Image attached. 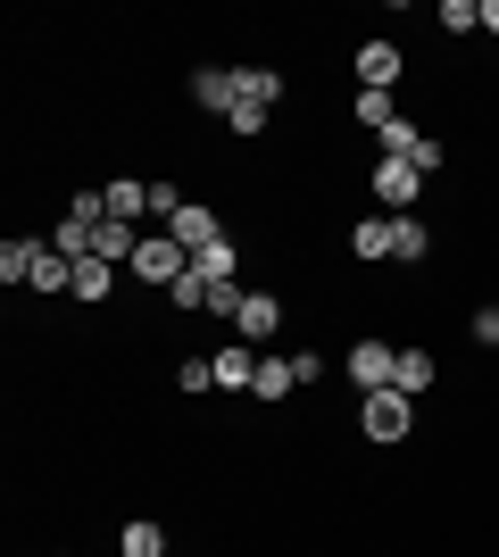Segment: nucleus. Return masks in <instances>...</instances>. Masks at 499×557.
Wrapping results in <instances>:
<instances>
[{
	"label": "nucleus",
	"mask_w": 499,
	"mask_h": 557,
	"mask_svg": "<svg viewBox=\"0 0 499 557\" xmlns=\"http://www.w3.org/2000/svg\"><path fill=\"white\" fill-rule=\"evenodd\" d=\"M134 275H142L150 292H175V283L191 275V250L175 242V233H142V250H134Z\"/></svg>",
	"instance_id": "1"
},
{
	"label": "nucleus",
	"mask_w": 499,
	"mask_h": 557,
	"mask_svg": "<svg viewBox=\"0 0 499 557\" xmlns=\"http://www.w3.org/2000/svg\"><path fill=\"white\" fill-rule=\"evenodd\" d=\"M358 424H366V442L391 449V442H408V424H416V399H408V392H366V399H358Z\"/></svg>",
	"instance_id": "2"
},
{
	"label": "nucleus",
	"mask_w": 499,
	"mask_h": 557,
	"mask_svg": "<svg viewBox=\"0 0 499 557\" xmlns=\"http://www.w3.org/2000/svg\"><path fill=\"white\" fill-rule=\"evenodd\" d=\"M375 209L383 216H416V191H425V166H408V159H375Z\"/></svg>",
	"instance_id": "3"
},
{
	"label": "nucleus",
	"mask_w": 499,
	"mask_h": 557,
	"mask_svg": "<svg viewBox=\"0 0 499 557\" xmlns=\"http://www.w3.org/2000/svg\"><path fill=\"white\" fill-rule=\"evenodd\" d=\"M400 42H391V34H366V42L350 50V75H358V92H391V84H400Z\"/></svg>",
	"instance_id": "4"
},
{
	"label": "nucleus",
	"mask_w": 499,
	"mask_h": 557,
	"mask_svg": "<svg viewBox=\"0 0 499 557\" xmlns=\"http://www.w3.org/2000/svg\"><path fill=\"white\" fill-rule=\"evenodd\" d=\"M391 367H400V349H391V342H375V333L350 342V392L358 399H366V392H391Z\"/></svg>",
	"instance_id": "5"
},
{
	"label": "nucleus",
	"mask_w": 499,
	"mask_h": 557,
	"mask_svg": "<svg viewBox=\"0 0 499 557\" xmlns=\"http://www.w3.org/2000/svg\"><path fill=\"white\" fill-rule=\"evenodd\" d=\"M234 333H241L250 349H259V342H275V333H284V292H241Z\"/></svg>",
	"instance_id": "6"
},
{
	"label": "nucleus",
	"mask_w": 499,
	"mask_h": 557,
	"mask_svg": "<svg viewBox=\"0 0 499 557\" xmlns=\"http://www.w3.org/2000/svg\"><path fill=\"white\" fill-rule=\"evenodd\" d=\"M391 242H400V216H358V225H350V258H358V267H383V258H391Z\"/></svg>",
	"instance_id": "7"
},
{
	"label": "nucleus",
	"mask_w": 499,
	"mask_h": 557,
	"mask_svg": "<svg viewBox=\"0 0 499 557\" xmlns=\"http://www.w3.org/2000/svg\"><path fill=\"white\" fill-rule=\"evenodd\" d=\"M166 233H175V242H184L191 258L209 250V242H225V225H216V209H209V200H184V216H175Z\"/></svg>",
	"instance_id": "8"
},
{
	"label": "nucleus",
	"mask_w": 499,
	"mask_h": 557,
	"mask_svg": "<svg viewBox=\"0 0 499 557\" xmlns=\"http://www.w3.org/2000/svg\"><path fill=\"white\" fill-rule=\"evenodd\" d=\"M191 100H200V109L209 116H234V67H191Z\"/></svg>",
	"instance_id": "9"
},
{
	"label": "nucleus",
	"mask_w": 499,
	"mask_h": 557,
	"mask_svg": "<svg viewBox=\"0 0 499 557\" xmlns=\"http://www.w3.org/2000/svg\"><path fill=\"white\" fill-rule=\"evenodd\" d=\"M259 383V349L234 342V349H216V392H250Z\"/></svg>",
	"instance_id": "10"
},
{
	"label": "nucleus",
	"mask_w": 499,
	"mask_h": 557,
	"mask_svg": "<svg viewBox=\"0 0 499 557\" xmlns=\"http://www.w3.org/2000/svg\"><path fill=\"white\" fill-rule=\"evenodd\" d=\"M191 275H200V283H241V250H234V233H225V242H209V250L191 258Z\"/></svg>",
	"instance_id": "11"
},
{
	"label": "nucleus",
	"mask_w": 499,
	"mask_h": 557,
	"mask_svg": "<svg viewBox=\"0 0 499 557\" xmlns=\"http://www.w3.org/2000/svg\"><path fill=\"white\" fill-rule=\"evenodd\" d=\"M391 392L425 399L433 392V349H400V367H391Z\"/></svg>",
	"instance_id": "12"
},
{
	"label": "nucleus",
	"mask_w": 499,
	"mask_h": 557,
	"mask_svg": "<svg viewBox=\"0 0 499 557\" xmlns=\"http://www.w3.org/2000/svg\"><path fill=\"white\" fill-rule=\"evenodd\" d=\"M234 92L259 100V109H284V75L275 67H234Z\"/></svg>",
	"instance_id": "13"
},
{
	"label": "nucleus",
	"mask_w": 499,
	"mask_h": 557,
	"mask_svg": "<svg viewBox=\"0 0 499 557\" xmlns=\"http://www.w3.org/2000/svg\"><path fill=\"white\" fill-rule=\"evenodd\" d=\"M109 292H117V267H109V258H75V300L92 308V300H109Z\"/></svg>",
	"instance_id": "14"
},
{
	"label": "nucleus",
	"mask_w": 499,
	"mask_h": 557,
	"mask_svg": "<svg viewBox=\"0 0 499 557\" xmlns=\"http://www.w3.org/2000/svg\"><path fill=\"white\" fill-rule=\"evenodd\" d=\"M100 200H109L117 225H142V216H150V184H100Z\"/></svg>",
	"instance_id": "15"
},
{
	"label": "nucleus",
	"mask_w": 499,
	"mask_h": 557,
	"mask_svg": "<svg viewBox=\"0 0 499 557\" xmlns=\"http://www.w3.org/2000/svg\"><path fill=\"white\" fill-rule=\"evenodd\" d=\"M284 392H300V374H291V358H259V383H250V399H266V408H275Z\"/></svg>",
	"instance_id": "16"
},
{
	"label": "nucleus",
	"mask_w": 499,
	"mask_h": 557,
	"mask_svg": "<svg viewBox=\"0 0 499 557\" xmlns=\"http://www.w3.org/2000/svg\"><path fill=\"white\" fill-rule=\"evenodd\" d=\"M34 250H42V242H0V283H9V292H17V283H34Z\"/></svg>",
	"instance_id": "17"
},
{
	"label": "nucleus",
	"mask_w": 499,
	"mask_h": 557,
	"mask_svg": "<svg viewBox=\"0 0 499 557\" xmlns=\"http://www.w3.org/2000/svg\"><path fill=\"white\" fill-rule=\"evenodd\" d=\"M117 549H125V557H166V533L150 524V516H134V524L117 533Z\"/></svg>",
	"instance_id": "18"
},
{
	"label": "nucleus",
	"mask_w": 499,
	"mask_h": 557,
	"mask_svg": "<svg viewBox=\"0 0 499 557\" xmlns=\"http://www.w3.org/2000/svg\"><path fill=\"white\" fill-rule=\"evenodd\" d=\"M391 258H408V267H416V258H433V225H425V216H400V242H391Z\"/></svg>",
	"instance_id": "19"
},
{
	"label": "nucleus",
	"mask_w": 499,
	"mask_h": 557,
	"mask_svg": "<svg viewBox=\"0 0 499 557\" xmlns=\"http://www.w3.org/2000/svg\"><path fill=\"white\" fill-rule=\"evenodd\" d=\"M350 116H358V125H375V134H383V125H391V116H400V109H391V92H350Z\"/></svg>",
	"instance_id": "20"
},
{
	"label": "nucleus",
	"mask_w": 499,
	"mask_h": 557,
	"mask_svg": "<svg viewBox=\"0 0 499 557\" xmlns=\"http://www.w3.org/2000/svg\"><path fill=\"white\" fill-rule=\"evenodd\" d=\"M150 216H159V225H175V216H184V184L150 175Z\"/></svg>",
	"instance_id": "21"
},
{
	"label": "nucleus",
	"mask_w": 499,
	"mask_h": 557,
	"mask_svg": "<svg viewBox=\"0 0 499 557\" xmlns=\"http://www.w3.org/2000/svg\"><path fill=\"white\" fill-rule=\"evenodd\" d=\"M441 34H483V9L475 0H441Z\"/></svg>",
	"instance_id": "22"
},
{
	"label": "nucleus",
	"mask_w": 499,
	"mask_h": 557,
	"mask_svg": "<svg viewBox=\"0 0 499 557\" xmlns=\"http://www.w3.org/2000/svg\"><path fill=\"white\" fill-rule=\"evenodd\" d=\"M266 116H275V109H259V100H234V116H225V125H234L241 141H259V134H266Z\"/></svg>",
	"instance_id": "23"
},
{
	"label": "nucleus",
	"mask_w": 499,
	"mask_h": 557,
	"mask_svg": "<svg viewBox=\"0 0 499 557\" xmlns=\"http://www.w3.org/2000/svg\"><path fill=\"white\" fill-rule=\"evenodd\" d=\"M175 383H184L191 399H200V392H216V358H184V367H175Z\"/></svg>",
	"instance_id": "24"
},
{
	"label": "nucleus",
	"mask_w": 499,
	"mask_h": 557,
	"mask_svg": "<svg viewBox=\"0 0 499 557\" xmlns=\"http://www.w3.org/2000/svg\"><path fill=\"white\" fill-rule=\"evenodd\" d=\"M209 292H216V283H200V275H184V283H175V292H166V300H175V308H200V317H209Z\"/></svg>",
	"instance_id": "25"
},
{
	"label": "nucleus",
	"mask_w": 499,
	"mask_h": 557,
	"mask_svg": "<svg viewBox=\"0 0 499 557\" xmlns=\"http://www.w3.org/2000/svg\"><path fill=\"white\" fill-rule=\"evenodd\" d=\"M475 342H483V349H499V308H475Z\"/></svg>",
	"instance_id": "26"
},
{
	"label": "nucleus",
	"mask_w": 499,
	"mask_h": 557,
	"mask_svg": "<svg viewBox=\"0 0 499 557\" xmlns=\"http://www.w3.org/2000/svg\"><path fill=\"white\" fill-rule=\"evenodd\" d=\"M483 34H499V0H483Z\"/></svg>",
	"instance_id": "27"
}]
</instances>
